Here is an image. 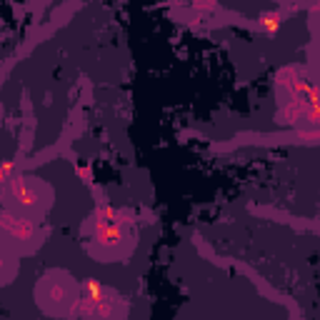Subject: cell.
<instances>
[{
    "mask_svg": "<svg viewBox=\"0 0 320 320\" xmlns=\"http://www.w3.org/2000/svg\"><path fill=\"white\" fill-rule=\"evenodd\" d=\"M85 298H88V300H103V290H100V285L95 283V280H88L85 283Z\"/></svg>",
    "mask_w": 320,
    "mask_h": 320,
    "instance_id": "4",
    "label": "cell"
},
{
    "mask_svg": "<svg viewBox=\"0 0 320 320\" xmlns=\"http://www.w3.org/2000/svg\"><path fill=\"white\" fill-rule=\"evenodd\" d=\"M260 28L265 30V33H278V28H280V15L278 13H268V15H263L260 18Z\"/></svg>",
    "mask_w": 320,
    "mask_h": 320,
    "instance_id": "3",
    "label": "cell"
},
{
    "mask_svg": "<svg viewBox=\"0 0 320 320\" xmlns=\"http://www.w3.org/2000/svg\"><path fill=\"white\" fill-rule=\"evenodd\" d=\"M5 228L13 233L15 238H20V240H28V238H30V233H33V225H30L28 220H23V218H13L10 213H5Z\"/></svg>",
    "mask_w": 320,
    "mask_h": 320,
    "instance_id": "1",
    "label": "cell"
},
{
    "mask_svg": "<svg viewBox=\"0 0 320 320\" xmlns=\"http://www.w3.org/2000/svg\"><path fill=\"white\" fill-rule=\"evenodd\" d=\"M98 243L103 245H115L120 240V225L115 223H98Z\"/></svg>",
    "mask_w": 320,
    "mask_h": 320,
    "instance_id": "2",
    "label": "cell"
},
{
    "mask_svg": "<svg viewBox=\"0 0 320 320\" xmlns=\"http://www.w3.org/2000/svg\"><path fill=\"white\" fill-rule=\"evenodd\" d=\"M193 8L195 10H213V8H215V3H195Z\"/></svg>",
    "mask_w": 320,
    "mask_h": 320,
    "instance_id": "5",
    "label": "cell"
}]
</instances>
